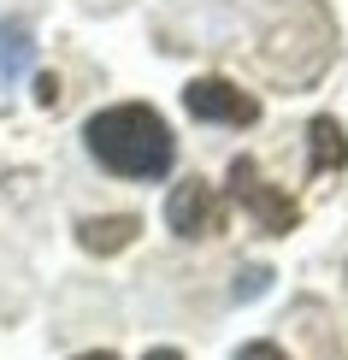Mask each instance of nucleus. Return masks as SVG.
I'll return each instance as SVG.
<instances>
[{"instance_id": "8", "label": "nucleus", "mask_w": 348, "mask_h": 360, "mask_svg": "<svg viewBox=\"0 0 348 360\" xmlns=\"http://www.w3.org/2000/svg\"><path fill=\"white\" fill-rule=\"evenodd\" d=\"M236 360H290V354H283L278 342H248V349H242Z\"/></svg>"}, {"instance_id": "2", "label": "nucleus", "mask_w": 348, "mask_h": 360, "mask_svg": "<svg viewBox=\"0 0 348 360\" xmlns=\"http://www.w3.org/2000/svg\"><path fill=\"white\" fill-rule=\"evenodd\" d=\"M231 195H236L242 207H248L254 224H260V231H271V236H283V231H295V224H301L295 201H290V195H283L278 184H266L254 160H236V166H231Z\"/></svg>"}, {"instance_id": "4", "label": "nucleus", "mask_w": 348, "mask_h": 360, "mask_svg": "<svg viewBox=\"0 0 348 360\" xmlns=\"http://www.w3.org/2000/svg\"><path fill=\"white\" fill-rule=\"evenodd\" d=\"M165 224L177 236H219L224 231V201L207 177H183L172 195H165Z\"/></svg>"}, {"instance_id": "7", "label": "nucleus", "mask_w": 348, "mask_h": 360, "mask_svg": "<svg viewBox=\"0 0 348 360\" xmlns=\"http://www.w3.org/2000/svg\"><path fill=\"white\" fill-rule=\"evenodd\" d=\"M36 59V41H30L24 24H0V83H18Z\"/></svg>"}, {"instance_id": "5", "label": "nucleus", "mask_w": 348, "mask_h": 360, "mask_svg": "<svg viewBox=\"0 0 348 360\" xmlns=\"http://www.w3.org/2000/svg\"><path fill=\"white\" fill-rule=\"evenodd\" d=\"M136 231H142V219H130V213L83 219V224H77V243H83L89 254H118V248H130V243H136Z\"/></svg>"}, {"instance_id": "10", "label": "nucleus", "mask_w": 348, "mask_h": 360, "mask_svg": "<svg viewBox=\"0 0 348 360\" xmlns=\"http://www.w3.org/2000/svg\"><path fill=\"white\" fill-rule=\"evenodd\" d=\"M142 360H183V354H177V349H148Z\"/></svg>"}, {"instance_id": "6", "label": "nucleus", "mask_w": 348, "mask_h": 360, "mask_svg": "<svg viewBox=\"0 0 348 360\" xmlns=\"http://www.w3.org/2000/svg\"><path fill=\"white\" fill-rule=\"evenodd\" d=\"M307 142H313V160H307V172H313V177H319V172H337L342 160H348V136H342L337 118H313Z\"/></svg>"}, {"instance_id": "11", "label": "nucleus", "mask_w": 348, "mask_h": 360, "mask_svg": "<svg viewBox=\"0 0 348 360\" xmlns=\"http://www.w3.org/2000/svg\"><path fill=\"white\" fill-rule=\"evenodd\" d=\"M77 360H118V354H107V349H95V354H77Z\"/></svg>"}, {"instance_id": "1", "label": "nucleus", "mask_w": 348, "mask_h": 360, "mask_svg": "<svg viewBox=\"0 0 348 360\" xmlns=\"http://www.w3.org/2000/svg\"><path fill=\"white\" fill-rule=\"evenodd\" d=\"M83 148H89V160H95L101 172L130 177V184H154V177H165L172 160H177L172 124H165L154 107H142V101L101 107L83 124Z\"/></svg>"}, {"instance_id": "9", "label": "nucleus", "mask_w": 348, "mask_h": 360, "mask_svg": "<svg viewBox=\"0 0 348 360\" xmlns=\"http://www.w3.org/2000/svg\"><path fill=\"white\" fill-rule=\"evenodd\" d=\"M36 101H41V107H53V101H59V83H53V77H36Z\"/></svg>"}, {"instance_id": "3", "label": "nucleus", "mask_w": 348, "mask_h": 360, "mask_svg": "<svg viewBox=\"0 0 348 360\" xmlns=\"http://www.w3.org/2000/svg\"><path fill=\"white\" fill-rule=\"evenodd\" d=\"M183 107H189V118H201V124H231V130L260 118V101H254L248 89L224 83V77H195L183 89Z\"/></svg>"}]
</instances>
